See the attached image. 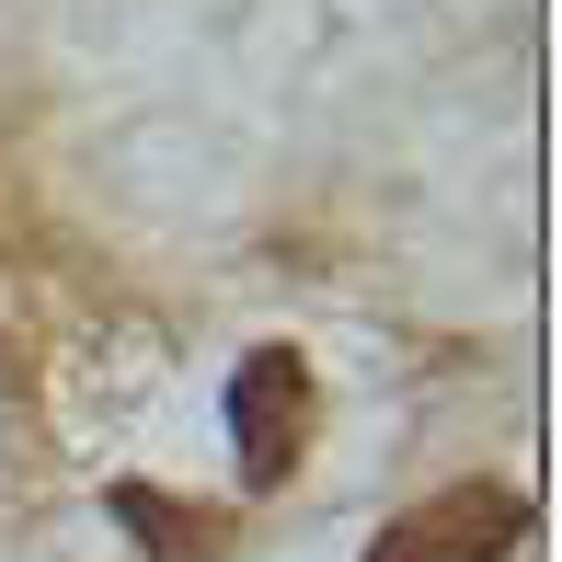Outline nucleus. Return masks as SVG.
Wrapping results in <instances>:
<instances>
[{"label": "nucleus", "mask_w": 562, "mask_h": 562, "mask_svg": "<svg viewBox=\"0 0 562 562\" xmlns=\"http://www.w3.org/2000/svg\"><path fill=\"white\" fill-rule=\"evenodd\" d=\"M229 425H241V471L252 494L299 471V437H311V356L299 345H252L241 379H229Z\"/></svg>", "instance_id": "f03ea898"}, {"label": "nucleus", "mask_w": 562, "mask_h": 562, "mask_svg": "<svg viewBox=\"0 0 562 562\" xmlns=\"http://www.w3.org/2000/svg\"><path fill=\"white\" fill-rule=\"evenodd\" d=\"M528 540V494L517 482H437V505L391 517L368 540V562H505Z\"/></svg>", "instance_id": "f257e3e1"}, {"label": "nucleus", "mask_w": 562, "mask_h": 562, "mask_svg": "<svg viewBox=\"0 0 562 562\" xmlns=\"http://www.w3.org/2000/svg\"><path fill=\"white\" fill-rule=\"evenodd\" d=\"M115 517H126V528H138V540H149V551H161V562H195V551H207V528H195V517H184V505H149V494H138V482H126V494H115Z\"/></svg>", "instance_id": "7ed1b4c3"}]
</instances>
